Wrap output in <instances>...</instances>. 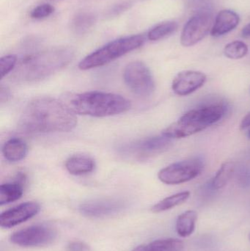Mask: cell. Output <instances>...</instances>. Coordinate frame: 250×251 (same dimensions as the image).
I'll return each instance as SVG.
<instances>
[{
    "mask_svg": "<svg viewBox=\"0 0 250 251\" xmlns=\"http://www.w3.org/2000/svg\"><path fill=\"white\" fill-rule=\"evenodd\" d=\"M74 114L66 104L56 99L40 97L25 107L19 128L27 134L68 132L77 125Z\"/></svg>",
    "mask_w": 250,
    "mask_h": 251,
    "instance_id": "cell-1",
    "label": "cell"
},
{
    "mask_svg": "<svg viewBox=\"0 0 250 251\" xmlns=\"http://www.w3.org/2000/svg\"><path fill=\"white\" fill-rule=\"evenodd\" d=\"M73 57L74 51L70 47L51 49L30 54L19 63L13 77L23 82L45 79L68 66Z\"/></svg>",
    "mask_w": 250,
    "mask_h": 251,
    "instance_id": "cell-2",
    "label": "cell"
},
{
    "mask_svg": "<svg viewBox=\"0 0 250 251\" xmlns=\"http://www.w3.org/2000/svg\"><path fill=\"white\" fill-rule=\"evenodd\" d=\"M66 105L74 113L98 118L121 114L131 108L130 101L122 96L101 91L73 94Z\"/></svg>",
    "mask_w": 250,
    "mask_h": 251,
    "instance_id": "cell-3",
    "label": "cell"
},
{
    "mask_svg": "<svg viewBox=\"0 0 250 251\" xmlns=\"http://www.w3.org/2000/svg\"><path fill=\"white\" fill-rule=\"evenodd\" d=\"M227 112L223 104H209L193 109L185 113L178 122L163 130V135L169 138H183L204 131L220 122Z\"/></svg>",
    "mask_w": 250,
    "mask_h": 251,
    "instance_id": "cell-4",
    "label": "cell"
},
{
    "mask_svg": "<svg viewBox=\"0 0 250 251\" xmlns=\"http://www.w3.org/2000/svg\"><path fill=\"white\" fill-rule=\"evenodd\" d=\"M145 40L144 35H136L112 41L85 57L79 63V68L85 71L104 66L130 51L140 48L145 44Z\"/></svg>",
    "mask_w": 250,
    "mask_h": 251,
    "instance_id": "cell-5",
    "label": "cell"
},
{
    "mask_svg": "<svg viewBox=\"0 0 250 251\" xmlns=\"http://www.w3.org/2000/svg\"><path fill=\"white\" fill-rule=\"evenodd\" d=\"M204 162L201 158H192L175 162L159 172L161 182L169 185L183 184L196 178L202 173Z\"/></svg>",
    "mask_w": 250,
    "mask_h": 251,
    "instance_id": "cell-6",
    "label": "cell"
},
{
    "mask_svg": "<svg viewBox=\"0 0 250 251\" xmlns=\"http://www.w3.org/2000/svg\"><path fill=\"white\" fill-rule=\"evenodd\" d=\"M171 145L172 139L162 134L157 137H146L124 145L120 148V151L126 157L143 160L166 151Z\"/></svg>",
    "mask_w": 250,
    "mask_h": 251,
    "instance_id": "cell-7",
    "label": "cell"
},
{
    "mask_svg": "<svg viewBox=\"0 0 250 251\" xmlns=\"http://www.w3.org/2000/svg\"><path fill=\"white\" fill-rule=\"evenodd\" d=\"M123 80L136 95L148 97L155 89V82L148 66L140 61L129 63L123 72Z\"/></svg>",
    "mask_w": 250,
    "mask_h": 251,
    "instance_id": "cell-8",
    "label": "cell"
},
{
    "mask_svg": "<svg viewBox=\"0 0 250 251\" xmlns=\"http://www.w3.org/2000/svg\"><path fill=\"white\" fill-rule=\"evenodd\" d=\"M57 235L55 228L49 226H32L13 233L10 242L20 247H41L52 243Z\"/></svg>",
    "mask_w": 250,
    "mask_h": 251,
    "instance_id": "cell-9",
    "label": "cell"
},
{
    "mask_svg": "<svg viewBox=\"0 0 250 251\" xmlns=\"http://www.w3.org/2000/svg\"><path fill=\"white\" fill-rule=\"evenodd\" d=\"M213 16L208 11H201L192 16L183 27L181 44L185 47H192L202 41L213 26Z\"/></svg>",
    "mask_w": 250,
    "mask_h": 251,
    "instance_id": "cell-10",
    "label": "cell"
},
{
    "mask_svg": "<svg viewBox=\"0 0 250 251\" xmlns=\"http://www.w3.org/2000/svg\"><path fill=\"white\" fill-rule=\"evenodd\" d=\"M124 207V202L120 199H96L81 204L79 211L82 215L90 218H103L116 215Z\"/></svg>",
    "mask_w": 250,
    "mask_h": 251,
    "instance_id": "cell-11",
    "label": "cell"
},
{
    "mask_svg": "<svg viewBox=\"0 0 250 251\" xmlns=\"http://www.w3.org/2000/svg\"><path fill=\"white\" fill-rule=\"evenodd\" d=\"M40 209V205L36 202L21 203L0 215V226L3 228H10L26 222L35 216Z\"/></svg>",
    "mask_w": 250,
    "mask_h": 251,
    "instance_id": "cell-12",
    "label": "cell"
},
{
    "mask_svg": "<svg viewBox=\"0 0 250 251\" xmlns=\"http://www.w3.org/2000/svg\"><path fill=\"white\" fill-rule=\"evenodd\" d=\"M206 80V75L203 72L184 71L175 76L172 83V89L177 95L185 97L202 88Z\"/></svg>",
    "mask_w": 250,
    "mask_h": 251,
    "instance_id": "cell-13",
    "label": "cell"
},
{
    "mask_svg": "<svg viewBox=\"0 0 250 251\" xmlns=\"http://www.w3.org/2000/svg\"><path fill=\"white\" fill-rule=\"evenodd\" d=\"M240 18L231 10H221L217 14L211 34L214 37H220L228 33L239 25Z\"/></svg>",
    "mask_w": 250,
    "mask_h": 251,
    "instance_id": "cell-14",
    "label": "cell"
},
{
    "mask_svg": "<svg viewBox=\"0 0 250 251\" xmlns=\"http://www.w3.org/2000/svg\"><path fill=\"white\" fill-rule=\"evenodd\" d=\"M13 182L2 184L0 187V205L7 204L19 200L23 196V185L26 182L24 174H19Z\"/></svg>",
    "mask_w": 250,
    "mask_h": 251,
    "instance_id": "cell-15",
    "label": "cell"
},
{
    "mask_svg": "<svg viewBox=\"0 0 250 251\" xmlns=\"http://www.w3.org/2000/svg\"><path fill=\"white\" fill-rule=\"evenodd\" d=\"M65 165L69 174L80 176L93 171L95 163L93 159L86 155H74L66 160Z\"/></svg>",
    "mask_w": 250,
    "mask_h": 251,
    "instance_id": "cell-16",
    "label": "cell"
},
{
    "mask_svg": "<svg viewBox=\"0 0 250 251\" xmlns=\"http://www.w3.org/2000/svg\"><path fill=\"white\" fill-rule=\"evenodd\" d=\"M28 148L22 139L13 137L7 140L2 147L4 157L9 162H16L24 159Z\"/></svg>",
    "mask_w": 250,
    "mask_h": 251,
    "instance_id": "cell-17",
    "label": "cell"
},
{
    "mask_svg": "<svg viewBox=\"0 0 250 251\" xmlns=\"http://www.w3.org/2000/svg\"><path fill=\"white\" fill-rule=\"evenodd\" d=\"M183 246V242L178 239H161L138 246L132 251H182Z\"/></svg>",
    "mask_w": 250,
    "mask_h": 251,
    "instance_id": "cell-18",
    "label": "cell"
},
{
    "mask_svg": "<svg viewBox=\"0 0 250 251\" xmlns=\"http://www.w3.org/2000/svg\"><path fill=\"white\" fill-rule=\"evenodd\" d=\"M198 221V213L188 210L179 215L176 221V231L182 237H187L193 234Z\"/></svg>",
    "mask_w": 250,
    "mask_h": 251,
    "instance_id": "cell-19",
    "label": "cell"
},
{
    "mask_svg": "<svg viewBox=\"0 0 250 251\" xmlns=\"http://www.w3.org/2000/svg\"><path fill=\"white\" fill-rule=\"evenodd\" d=\"M189 196H190V193L189 191L176 193V194L165 198V199L156 203L151 208V211L154 213H160V212L170 210V209L186 202L189 199Z\"/></svg>",
    "mask_w": 250,
    "mask_h": 251,
    "instance_id": "cell-20",
    "label": "cell"
},
{
    "mask_svg": "<svg viewBox=\"0 0 250 251\" xmlns=\"http://www.w3.org/2000/svg\"><path fill=\"white\" fill-rule=\"evenodd\" d=\"M236 170V165L233 162H224L216 174L211 182V187L214 190H220L226 187L233 178Z\"/></svg>",
    "mask_w": 250,
    "mask_h": 251,
    "instance_id": "cell-21",
    "label": "cell"
},
{
    "mask_svg": "<svg viewBox=\"0 0 250 251\" xmlns=\"http://www.w3.org/2000/svg\"><path fill=\"white\" fill-rule=\"evenodd\" d=\"M96 17L92 13H80L70 22V29L77 35H84L95 25Z\"/></svg>",
    "mask_w": 250,
    "mask_h": 251,
    "instance_id": "cell-22",
    "label": "cell"
},
{
    "mask_svg": "<svg viewBox=\"0 0 250 251\" xmlns=\"http://www.w3.org/2000/svg\"><path fill=\"white\" fill-rule=\"evenodd\" d=\"M179 27V25L175 22H166L154 26L148 32V39L156 41L166 38L174 33Z\"/></svg>",
    "mask_w": 250,
    "mask_h": 251,
    "instance_id": "cell-23",
    "label": "cell"
},
{
    "mask_svg": "<svg viewBox=\"0 0 250 251\" xmlns=\"http://www.w3.org/2000/svg\"><path fill=\"white\" fill-rule=\"evenodd\" d=\"M248 47L243 41H236L226 46L224 54L227 58L239 60L243 58L248 54Z\"/></svg>",
    "mask_w": 250,
    "mask_h": 251,
    "instance_id": "cell-24",
    "label": "cell"
},
{
    "mask_svg": "<svg viewBox=\"0 0 250 251\" xmlns=\"http://www.w3.org/2000/svg\"><path fill=\"white\" fill-rule=\"evenodd\" d=\"M17 63V57L13 54L4 56L0 59V69L1 77L3 78L14 69Z\"/></svg>",
    "mask_w": 250,
    "mask_h": 251,
    "instance_id": "cell-25",
    "label": "cell"
},
{
    "mask_svg": "<svg viewBox=\"0 0 250 251\" xmlns=\"http://www.w3.org/2000/svg\"><path fill=\"white\" fill-rule=\"evenodd\" d=\"M54 12V7L49 4H42L31 11L30 17L34 19H42L48 17Z\"/></svg>",
    "mask_w": 250,
    "mask_h": 251,
    "instance_id": "cell-26",
    "label": "cell"
},
{
    "mask_svg": "<svg viewBox=\"0 0 250 251\" xmlns=\"http://www.w3.org/2000/svg\"><path fill=\"white\" fill-rule=\"evenodd\" d=\"M67 251H91V247L82 241L70 242L67 246Z\"/></svg>",
    "mask_w": 250,
    "mask_h": 251,
    "instance_id": "cell-27",
    "label": "cell"
},
{
    "mask_svg": "<svg viewBox=\"0 0 250 251\" xmlns=\"http://www.w3.org/2000/svg\"><path fill=\"white\" fill-rule=\"evenodd\" d=\"M129 5H130V4L128 2L117 4V5L114 6V7H113L111 13H113V14H118V13H121V12L124 11L126 9L129 8Z\"/></svg>",
    "mask_w": 250,
    "mask_h": 251,
    "instance_id": "cell-28",
    "label": "cell"
},
{
    "mask_svg": "<svg viewBox=\"0 0 250 251\" xmlns=\"http://www.w3.org/2000/svg\"><path fill=\"white\" fill-rule=\"evenodd\" d=\"M250 128V112L244 118L240 125L241 130H246Z\"/></svg>",
    "mask_w": 250,
    "mask_h": 251,
    "instance_id": "cell-29",
    "label": "cell"
},
{
    "mask_svg": "<svg viewBox=\"0 0 250 251\" xmlns=\"http://www.w3.org/2000/svg\"><path fill=\"white\" fill-rule=\"evenodd\" d=\"M0 97H1V101L3 102V101H7L8 97H10V93H9V91H7L6 89V88H4V87L1 85V94H0Z\"/></svg>",
    "mask_w": 250,
    "mask_h": 251,
    "instance_id": "cell-30",
    "label": "cell"
},
{
    "mask_svg": "<svg viewBox=\"0 0 250 251\" xmlns=\"http://www.w3.org/2000/svg\"><path fill=\"white\" fill-rule=\"evenodd\" d=\"M242 33L245 38H250V23L243 28Z\"/></svg>",
    "mask_w": 250,
    "mask_h": 251,
    "instance_id": "cell-31",
    "label": "cell"
},
{
    "mask_svg": "<svg viewBox=\"0 0 250 251\" xmlns=\"http://www.w3.org/2000/svg\"><path fill=\"white\" fill-rule=\"evenodd\" d=\"M248 137L250 139V128L249 131H248Z\"/></svg>",
    "mask_w": 250,
    "mask_h": 251,
    "instance_id": "cell-32",
    "label": "cell"
},
{
    "mask_svg": "<svg viewBox=\"0 0 250 251\" xmlns=\"http://www.w3.org/2000/svg\"><path fill=\"white\" fill-rule=\"evenodd\" d=\"M249 240H250V233L249 234Z\"/></svg>",
    "mask_w": 250,
    "mask_h": 251,
    "instance_id": "cell-33",
    "label": "cell"
}]
</instances>
